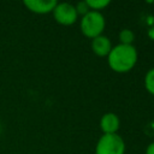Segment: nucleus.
Returning <instances> with one entry per match:
<instances>
[{
  "label": "nucleus",
  "instance_id": "f257e3e1",
  "mask_svg": "<svg viewBox=\"0 0 154 154\" xmlns=\"http://www.w3.org/2000/svg\"><path fill=\"white\" fill-rule=\"evenodd\" d=\"M138 60V53L134 45L118 43L112 46L107 55V63L112 71L117 73H126L131 71Z\"/></svg>",
  "mask_w": 154,
  "mask_h": 154
},
{
  "label": "nucleus",
  "instance_id": "f03ea898",
  "mask_svg": "<svg viewBox=\"0 0 154 154\" xmlns=\"http://www.w3.org/2000/svg\"><path fill=\"white\" fill-rule=\"evenodd\" d=\"M105 28H106V19L101 12L89 11L88 13L81 17L79 29L87 38L93 40L102 35Z\"/></svg>",
  "mask_w": 154,
  "mask_h": 154
},
{
  "label": "nucleus",
  "instance_id": "7ed1b4c3",
  "mask_svg": "<svg viewBox=\"0 0 154 154\" xmlns=\"http://www.w3.org/2000/svg\"><path fill=\"white\" fill-rule=\"evenodd\" d=\"M125 142L118 134H102L96 142L95 154H125Z\"/></svg>",
  "mask_w": 154,
  "mask_h": 154
},
{
  "label": "nucleus",
  "instance_id": "20e7f679",
  "mask_svg": "<svg viewBox=\"0 0 154 154\" xmlns=\"http://www.w3.org/2000/svg\"><path fill=\"white\" fill-rule=\"evenodd\" d=\"M52 14L54 20L64 26L73 25L78 19V14L76 12L75 5L70 2H57Z\"/></svg>",
  "mask_w": 154,
  "mask_h": 154
},
{
  "label": "nucleus",
  "instance_id": "39448f33",
  "mask_svg": "<svg viewBox=\"0 0 154 154\" xmlns=\"http://www.w3.org/2000/svg\"><path fill=\"white\" fill-rule=\"evenodd\" d=\"M23 5L35 14H48L52 13L57 1L55 0H24Z\"/></svg>",
  "mask_w": 154,
  "mask_h": 154
},
{
  "label": "nucleus",
  "instance_id": "423d86ee",
  "mask_svg": "<svg viewBox=\"0 0 154 154\" xmlns=\"http://www.w3.org/2000/svg\"><path fill=\"white\" fill-rule=\"evenodd\" d=\"M120 128L119 117L113 112H107L102 114L100 119V129L102 134H117Z\"/></svg>",
  "mask_w": 154,
  "mask_h": 154
},
{
  "label": "nucleus",
  "instance_id": "0eeeda50",
  "mask_svg": "<svg viewBox=\"0 0 154 154\" xmlns=\"http://www.w3.org/2000/svg\"><path fill=\"white\" fill-rule=\"evenodd\" d=\"M90 47H91V51L95 55L101 57V58H105V57L107 58L108 53L112 49V42L107 36L100 35V36L91 40Z\"/></svg>",
  "mask_w": 154,
  "mask_h": 154
},
{
  "label": "nucleus",
  "instance_id": "6e6552de",
  "mask_svg": "<svg viewBox=\"0 0 154 154\" xmlns=\"http://www.w3.org/2000/svg\"><path fill=\"white\" fill-rule=\"evenodd\" d=\"M143 83H144L146 90H147L150 95L154 96V67L149 69V70L146 72Z\"/></svg>",
  "mask_w": 154,
  "mask_h": 154
},
{
  "label": "nucleus",
  "instance_id": "1a4fd4ad",
  "mask_svg": "<svg viewBox=\"0 0 154 154\" xmlns=\"http://www.w3.org/2000/svg\"><path fill=\"white\" fill-rule=\"evenodd\" d=\"M85 1H87L89 10L96 11V12H101L103 8H106L111 4L109 0H85Z\"/></svg>",
  "mask_w": 154,
  "mask_h": 154
},
{
  "label": "nucleus",
  "instance_id": "9d476101",
  "mask_svg": "<svg viewBox=\"0 0 154 154\" xmlns=\"http://www.w3.org/2000/svg\"><path fill=\"white\" fill-rule=\"evenodd\" d=\"M119 41L122 45H132L135 41V32L131 29H123L119 32Z\"/></svg>",
  "mask_w": 154,
  "mask_h": 154
},
{
  "label": "nucleus",
  "instance_id": "9b49d317",
  "mask_svg": "<svg viewBox=\"0 0 154 154\" xmlns=\"http://www.w3.org/2000/svg\"><path fill=\"white\" fill-rule=\"evenodd\" d=\"M75 8H76V12H77V14L78 16H84L85 13H88L90 10H89V7H88V5H87V1L85 0H83V1H78L76 5H75Z\"/></svg>",
  "mask_w": 154,
  "mask_h": 154
},
{
  "label": "nucleus",
  "instance_id": "f8f14e48",
  "mask_svg": "<svg viewBox=\"0 0 154 154\" xmlns=\"http://www.w3.org/2000/svg\"><path fill=\"white\" fill-rule=\"evenodd\" d=\"M144 154H154V142H150V143L147 146Z\"/></svg>",
  "mask_w": 154,
  "mask_h": 154
},
{
  "label": "nucleus",
  "instance_id": "ddd939ff",
  "mask_svg": "<svg viewBox=\"0 0 154 154\" xmlns=\"http://www.w3.org/2000/svg\"><path fill=\"white\" fill-rule=\"evenodd\" d=\"M0 130H1V123H0Z\"/></svg>",
  "mask_w": 154,
  "mask_h": 154
}]
</instances>
